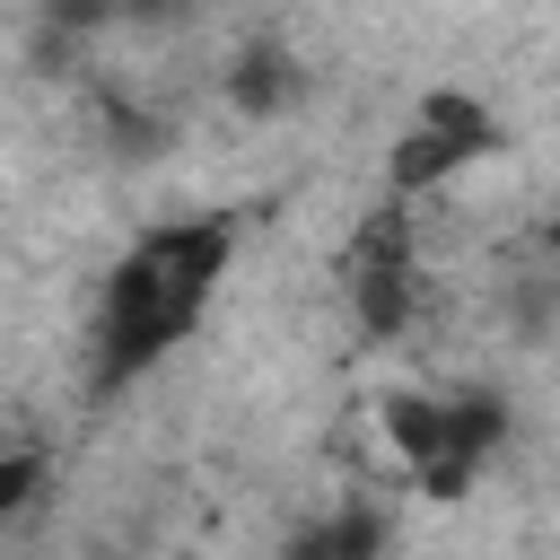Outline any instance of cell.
I'll use <instances>...</instances> for the list:
<instances>
[{
  "label": "cell",
  "mask_w": 560,
  "mask_h": 560,
  "mask_svg": "<svg viewBox=\"0 0 560 560\" xmlns=\"http://www.w3.org/2000/svg\"><path fill=\"white\" fill-rule=\"evenodd\" d=\"M35 481H44V464H35V455H0V516H9V508H26V499H35Z\"/></svg>",
  "instance_id": "cell-2"
},
{
  "label": "cell",
  "mask_w": 560,
  "mask_h": 560,
  "mask_svg": "<svg viewBox=\"0 0 560 560\" xmlns=\"http://www.w3.org/2000/svg\"><path fill=\"white\" fill-rule=\"evenodd\" d=\"M228 96H236L245 114H280V105L298 96V70H289V52H245V61L228 70Z\"/></svg>",
  "instance_id": "cell-1"
}]
</instances>
